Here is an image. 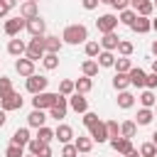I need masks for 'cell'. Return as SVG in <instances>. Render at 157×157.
<instances>
[{
	"instance_id": "obj_63",
	"label": "cell",
	"mask_w": 157,
	"mask_h": 157,
	"mask_svg": "<svg viewBox=\"0 0 157 157\" xmlns=\"http://www.w3.org/2000/svg\"><path fill=\"white\" fill-rule=\"evenodd\" d=\"M83 157H86V155H83Z\"/></svg>"
},
{
	"instance_id": "obj_61",
	"label": "cell",
	"mask_w": 157,
	"mask_h": 157,
	"mask_svg": "<svg viewBox=\"0 0 157 157\" xmlns=\"http://www.w3.org/2000/svg\"><path fill=\"white\" fill-rule=\"evenodd\" d=\"M152 5H155V7H157V0H155V2H152Z\"/></svg>"
},
{
	"instance_id": "obj_59",
	"label": "cell",
	"mask_w": 157,
	"mask_h": 157,
	"mask_svg": "<svg viewBox=\"0 0 157 157\" xmlns=\"http://www.w3.org/2000/svg\"><path fill=\"white\" fill-rule=\"evenodd\" d=\"M98 2H105V5H110V2H113V0H98Z\"/></svg>"
},
{
	"instance_id": "obj_42",
	"label": "cell",
	"mask_w": 157,
	"mask_h": 157,
	"mask_svg": "<svg viewBox=\"0 0 157 157\" xmlns=\"http://www.w3.org/2000/svg\"><path fill=\"white\" fill-rule=\"evenodd\" d=\"M7 93H12V81L7 76H0V98H5Z\"/></svg>"
},
{
	"instance_id": "obj_39",
	"label": "cell",
	"mask_w": 157,
	"mask_h": 157,
	"mask_svg": "<svg viewBox=\"0 0 157 157\" xmlns=\"http://www.w3.org/2000/svg\"><path fill=\"white\" fill-rule=\"evenodd\" d=\"M44 145H49V142H42L39 137H32V140L27 142V147H29V155H34V157H37V155L42 152V147H44Z\"/></svg>"
},
{
	"instance_id": "obj_10",
	"label": "cell",
	"mask_w": 157,
	"mask_h": 157,
	"mask_svg": "<svg viewBox=\"0 0 157 157\" xmlns=\"http://www.w3.org/2000/svg\"><path fill=\"white\" fill-rule=\"evenodd\" d=\"M110 147H113L118 155H128V152H132V150H135V147H132V140H130V137H123V135L110 137Z\"/></svg>"
},
{
	"instance_id": "obj_27",
	"label": "cell",
	"mask_w": 157,
	"mask_h": 157,
	"mask_svg": "<svg viewBox=\"0 0 157 157\" xmlns=\"http://www.w3.org/2000/svg\"><path fill=\"white\" fill-rule=\"evenodd\" d=\"M81 71H83V76H88V78L98 76V61H93V59H86V61L81 64Z\"/></svg>"
},
{
	"instance_id": "obj_30",
	"label": "cell",
	"mask_w": 157,
	"mask_h": 157,
	"mask_svg": "<svg viewBox=\"0 0 157 157\" xmlns=\"http://www.w3.org/2000/svg\"><path fill=\"white\" fill-rule=\"evenodd\" d=\"M152 118H155V113H152L150 108H142V110H137L135 125H150V123H152Z\"/></svg>"
},
{
	"instance_id": "obj_51",
	"label": "cell",
	"mask_w": 157,
	"mask_h": 157,
	"mask_svg": "<svg viewBox=\"0 0 157 157\" xmlns=\"http://www.w3.org/2000/svg\"><path fill=\"white\" fill-rule=\"evenodd\" d=\"M37 157H52V147H49V145H44V147H42V152H39Z\"/></svg>"
},
{
	"instance_id": "obj_33",
	"label": "cell",
	"mask_w": 157,
	"mask_h": 157,
	"mask_svg": "<svg viewBox=\"0 0 157 157\" xmlns=\"http://www.w3.org/2000/svg\"><path fill=\"white\" fill-rule=\"evenodd\" d=\"M135 130H137V125H135V120H125V123H120V135L123 137H135Z\"/></svg>"
},
{
	"instance_id": "obj_2",
	"label": "cell",
	"mask_w": 157,
	"mask_h": 157,
	"mask_svg": "<svg viewBox=\"0 0 157 157\" xmlns=\"http://www.w3.org/2000/svg\"><path fill=\"white\" fill-rule=\"evenodd\" d=\"M66 105H69V96L56 93V101H54V105L49 108V118H54V120L66 118Z\"/></svg>"
},
{
	"instance_id": "obj_20",
	"label": "cell",
	"mask_w": 157,
	"mask_h": 157,
	"mask_svg": "<svg viewBox=\"0 0 157 157\" xmlns=\"http://www.w3.org/2000/svg\"><path fill=\"white\" fill-rule=\"evenodd\" d=\"M47 123V115H44V110H39V108H34L29 115H27V125L29 128H42Z\"/></svg>"
},
{
	"instance_id": "obj_47",
	"label": "cell",
	"mask_w": 157,
	"mask_h": 157,
	"mask_svg": "<svg viewBox=\"0 0 157 157\" xmlns=\"http://www.w3.org/2000/svg\"><path fill=\"white\" fill-rule=\"evenodd\" d=\"M145 88H157V74H147L145 76Z\"/></svg>"
},
{
	"instance_id": "obj_49",
	"label": "cell",
	"mask_w": 157,
	"mask_h": 157,
	"mask_svg": "<svg viewBox=\"0 0 157 157\" xmlns=\"http://www.w3.org/2000/svg\"><path fill=\"white\" fill-rule=\"evenodd\" d=\"M81 5H83V10H96L98 0H81Z\"/></svg>"
},
{
	"instance_id": "obj_5",
	"label": "cell",
	"mask_w": 157,
	"mask_h": 157,
	"mask_svg": "<svg viewBox=\"0 0 157 157\" xmlns=\"http://www.w3.org/2000/svg\"><path fill=\"white\" fill-rule=\"evenodd\" d=\"M25 54H27V59H32V61L42 59V56H44V42H42V37H32Z\"/></svg>"
},
{
	"instance_id": "obj_44",
	"label": "cell",
	"mask_w": 157,
	"mask_h": 157,
	"mask_svg": "<svg viewBox=\"0 0 157 157\" xmlns=\"http://www.w3.org/2000/svg\"><path fill=\"white\" fill-rule=\"evenodd\" d=\"M105 128H108V137H118V135H120V125H118L115 120H108Z\"/></svg>"
},
{
	"instance_id": "obj_46",
	"label": "cell",
	"mask_w": 157,
	"mask_h": 157,
	"mask_svg": "<svg viewBox=\"0 0 157 157\" xmlns=\"http://www.w3.org/2000/svg\"><path fill=\"white\" fill-rule=\"evenodd\" d=\"M96 120H98V115H96V113H91V110H86V113H83V125H86V128H91Z\"/></svg>"
},
{
	"instance_id": "obj_50",
	"label": "cell",
	"mask_w": 157,
	"mask_h": 157,
	"mask_svg": "<svg viewBox=\"0 0 157 157\" xmlns=\"http://www.w3.org/2000/svg\"><path fill=\"white\" fill-rule=\"evenodd\" d=\"M0 5H2V7L7 10V12H10V10H12L15 5H17V0H0Z\"/></svg>"
},
{
	"instance_id": "obj_12",
	"label": "cell",
	"mask_w": 157,
	"mask_h": 157,
	"mask_svg": "<svg viewBox=\"0 0 157 157\" xmlns=\"http://www.w3.org/2000/svg\"><path fill=\"white\" fill-rule=\"evenodd\" d=\"M69 105H71V110H76V113H86L88 110V101L83 98V93H71L69 96Z\"/></svg>"
},
{
	"instance_id": "obj_25",
	"label": "cell",
	"mask_w": 157,
	"mask_h": 157,
	"mask_svg": "<svg viewBox=\"0 0 157 157\" xmlns=\"http://www.w3.org/2000/svg\"><path fill=\"white\" fill-rule=\"evenodd\" d=\"M42 42H44V52H52V54L61 52V39L59 37H42Z\"/></svg>"
},
{
	"instance_id": "obj_8",
	"label": "cell",
	"mask_w": 157,
	"mask_h": 157,
	"mask_svg": "<svg viewBox=\"0 0 157 157\" xmlns=\"http://www.w3.org/2000/svg\"><path fill=\"white\" fill-rule=\"evenodd\" d=\"M88 132H91L88 137H91L93 142H98V145L108 140V128H105V123H103V120H96V123L88 128Z\"/></svg>"
},
{
	"instance_id": "obj_55",
	"label": "cell",
	"mask_w": 157,
	"mask_h": 157,
	"mask_svg": "<svg viewBox=\"0 0 157 157\" xmlns=\"http://www.w3.org/2000/svg\"><path fill=\"white\" fill-rule=\"evenodd\" d=\"M152 74H157V59H152Z\"/></svg>"
},
{
	"instance_id": "obj_35",
	"label": "cell",
	"mask_w": 157,
	"mask_h": 157,
	"mask_svg": "<svg viewBox=\"0 0 157 157\" xmlns=\"http://www.w3.org/2000/svg\"><path fill=\"white\" fill-rule=\"evenodd\" d=\"M137 152H140V157H157V145L155 142H142Z\"/></svg>"
},
{
	"instance_id": "obj_52",
	"label": "cell",
	"mask_w": 157,
	"mask_h": 157,
	"mask_svg": "<svg viewBox=\"0 0 157 157\" xmlns=\"http://www.w3.org/2000/svg\"><path fill=\"white\" fill-rule=\"evenodd\" d=\"M5 123H7V110H2V108H0V128H2Z\"/></svg>"
},
{
	"instance_id": "obj_7",
	"label": "cell",
	"mask_w": 157,
	"mask_h": 157,
	"mask_svg": "<svg viewBox=\"0 0 157 157\" xmlns=\"http://www.w3.org/2000/svg\"><path fill=\"white\" fill-rule=\"evenodd\" d=\"M47 86H49L47 76H37V74L27 76V91L29 93H42V91H47Z\"/></svg>"
},
{
	"instance_id": "obj_26",
	"label": "cell",
	"mask_w": 157,
	"mask_h": 157,
	"mask_svg": "<svg viewBox=\"0 0 157 157\" xmlns=\"http://www.w3.org/2000/svg\"><path fill=\"white\" fill-rule=\"evenodd\" d=\"M39 61H42V66H44L47 71H54V69L59 66V54H52V52H44V56H42Z\"/></svg>"
},
{
	"instance_id": "obj_62",
	"label": "cell",
	"mask_w": 157,
	"mask_h": 157,
	"mask_svg": "<svg viewBox=\"0 0 157 157\" xmlns=\"http://www.w3.org/2000/svg\"><path fill=\"white\" fill-rule=\"evenodd\" d=\"M155 108H157V101H155Z\"/></svg>"
},
{
	"instance_id": "obj_45",
	"label": "cell",
	"mask_w": 157,
	"mask_h": 157,
	"mask_svg": "<svg viewBox=\"0 0 157 157\" xmlns=\"http://www.w3.org/2000/svg\"><path fill=\"white\" fill-rule=\"evenodd\" d=\"M76 155H78L76 145H74V142H66V145H64V150H61V157H76Z\"/></svg>"
},
{
	"instance_id": "obj_24",
	"label": "cell",
	"mask_w": 157,
	"mask_h": 157,
	"mask_svg": "<svg viewBox=\"0 0 157 157\" xmlns=\"http://www.w3.org/2000/svg\"><path fill=\"white\" fill-rule=\"evenodd\" d=\"M132 105H135V96H132L130 91H118V108L128 110V108H132Z\"/></svg>"
},
{
	"instance_id": "obj_34",
	"label": "cell",
	"mask_w": 157,
	"mask_h": 157,
	"mask_svg": "<svg viewBox=\"0 0 157 157\" xmlns=\"http://www.w3.org/2000/svg\"><path fill=\"white\" fill-rule=\"evenodd\" d=\"M115 64V56H113V52H105V49H101V54H98V66H113Z\"/></svg>"
},
{
	"instance_id": "obj_57",
	"label": "cell",
	"mask_w": 157,
	"mask_h": 157,
	"mask_svg": "<svg viewBox=\"0 0 157 157\" xmlns=\"http://www.w3.org/2000/svg\"><path fill=\"white\" fill-rule=\"evenodd\" d=\"M152 29H155V32H157V17H155V20H152Z\"/></svg>"
},
{
	"instance_id": "obj_22",
	"label": "cell",
	"mask_w": 157,
	"mask_h": 157,
	"mask_svg": "<svg viewBox=\"0 0 157 157\" xmlns=\"http://www.w3.org/2000/svg\"><path fill=\"white\" fill-rule=\"evenodd\" d=\"M29 140H32V137H29V130H27V128H17V130L12 132V137H10L12 145H22V147H25Z\"/></svg>"
},
{
	"instance_id": "obj_37",
	"label": "cell",
	"mask_w": 157,
	"mask_h": 157,
	"mask_svg": "<svg viewBox=\"0 0 157 157\" xmlns=\"http://www.w3.org/2000/svg\"><path fill=\"white\" fill-rule=\"evenodd\" d=\"M115 49H118V54H120V56H130L135 47H132V42H128V39H120Z\"/></svg>"
},
{
	"instance_id": "obj_17",
	"label": "cell",
	"mask_w": 157,
	"mask_h": 157,
	"mask_svg": "<svg viewBox=\"0 0 157 157\" xmlns=\"http://www.w3.org/2000/svg\"><path fill=\"white\" fill-rule=\"evenodd\" d=\"M15 71H17L20 76H32V74H34V61L27 59V56H25V59H17V61H15Z\"/></svg>"
},
{
	"instance_id": "obj_4",
	"label": "cell",
	"mask_w": 157,
	"mask_h": 157,
	"mask_svg": "<svg viewBox=\"0 0 157 157\" xmlns=\"http://www.w3.org/2000/svg\"><path fill=\"white\" fill-rule=\"evenodd\" d=\"M96 27H98L101 34H105V32H115V27H118V17L110 15V12H105V15H101V17L96 20Z\"/></svg>"
},
{
	"instance_id": "obj_60",
	"label": "cell",
	"mask_w": 157,
	"mask_h": 157,
	"mask_svg": "<svg viewBox=\"0 0 157 157\" xmlns=\"http://www.w3.org/2000/svg\"><path fill=\"white\" fill-rule=\"evenodd\" d=\"M25 157H34V155H25Z\"/></svg>"
},
{
	"instance_id": "obj_43",
	"label": "cell",
	"mask_w": 157,
	"mask_h": 157,
	"mask_svg": "<svg viewBox=\"0 0 157 157\" xmlns=\"http://www.w3.org/2000/svg\"><path fill=\"white\" fill-rule=\"evenodd\" d=\"M59 93H61V96H71V93H74V81L64 78V81L59 83Z\"/></svg>"
},
{
	"instance_id": "obj_16",
	"label": "cell",
	"mask_w": 157,
	"mask_h": 157,
	"mask_svg": "<svg viewBox=\"0 0 157 157\" xmlns=\"http://www.w3.org/2000/svg\"><path fill=\"white\" fill-rule=\"evenodd\" d=\"M130 7H132L137 15H145V17H150V15H152V10H155L152 0H130Z\"/></svg>"
},
{
	"instance_id": "obj_41",
	"label": "cell",
	"mask_w": 157,
	"mask_h": 157,
	"mask_svg": "<svg viewBox=\"0 0 157 157\" xmlns=\"http://www.w3.org/2000/svg\"><path fill=\"white\" fill-rule=\"evenodd\" d=\"M5 157H25V147L22 145H7V150H5Z\"/></svg>"
},
{
	"instance_id": "obj_53",
	"label": "cell",
	"mask_w": 157,
	"mask_h": 157,
	"mask_svg": "<svg viewBox=\"0 0 157 157\" xmlns=\"http://www.w3.org/2000/svg\"><path fill=\"white\" fill-rule=\"evenodd\" d=\"M123 157H140V152H137V150H132V152H128V155H123Z\"/></svg>"
},
{
	"instance_id": "obj_21",
	"label": "cell",
	"mask_w": 157,
	"mask_h": 157,
	"mask_svg": "<svg viewBox=\"0 0 157 157\" xmlns=\"http://www.w3.org/2000/svg\"><path fill=\"white\" fill-rule=\"evenodd\" d=\"M25 52H27V44H25L22 39H10V42H7V54H12V56L20 59Z\"/></svg>"
},
{
	"instance_id": "obj_18",
	"label": "cell",
	"mask_w": 157,
	"mask_h": 157,
	"mask_svg": "<svg viewBox=\"0 0 157 157\" xmlns=\"http://www.w3.org/2000/svg\"><path fill=\"white\" fill-rule=\"evenodd\" d=\"M145 71L140 69V66H132L130 71H128V78H130V86H137V88H142L145 86Z\"/></svg>"
},
{
	"instance_id": "obj_38",
	"label": "cell",
	"mask_w": 157,
	"mask_h": 157,
	"mask_svg": "<svg viewBox=\"0 0 157 157\" xmlns=\"http://www.w3.org/2000/svg\"><path fill=\"white\" fill-rule=\"evenodd\" d=\"M113 66H115V71H123V74H128V71L132 69V61H130L128 56H120V59H115V64H113Z\"/></svg>"
},
{
	"instance_id": "obj_1",
	"label": "cell",
	"mask_w": 157,
	"mask_h": 157,
	"mask_svg": "<svg viewBox=\"0 0 157 157\" xmlns=\"http://www.w3.org/2000/svg\"><path fill=\"white\" fill-rule=\"evenodd\" d=\"M86 39H88L86 25H69L61 34V42H66V44H83Z\"/></svg>"
},
{
	"instance_id": "obj_32",
	"label": "cell",
	"mask_w": 157,
	"mask_h": 157,
	"mask_svg": "<svg viewBox=\"0 0 157 157\" xmlns=\"http://www.w3.org/2000/svg\"><path fill=\"white\" fill-rule=\"evenodd\" d=\"M135 17H137V12L132 10V7H125V10H120V17H118V22H123V25H132L135 22Z\"/></svg>"
},
{
	"instance_id": "obj_54",
	"label": "cell",
	"mask_w": 157,
	"mask_h": 157,
	"mask_svg": "<svg viewBox=\"0 0 157 157\" xmlns=\"http://www.w3.org/2000/svg\"><path fill=\"white\" fill-rule=\"evenodd\" d=\"M5 15H7V10H5V7H2V5H0V20H2V17H5Z\"/></svg>"
},
{
	"instance_id": "obj_40",
	"label": "cell",
	"mask_w": 157,
	"mask_h": 157,
	"mask_svg": "<svg viewBox=\"0 0 157 157\" xmlns=\"http://www.w3.org/2000/svg\"><path fill=\"white\" fill-rule=\"evenodd\" d=\"M37 137H39L42 142H52V140H54V130H49L47 125H42V128H37Z\"/></svg>"
},
{
	"instance_id": "obj_29",
	"label": "cell",
	"mask_w": 157,
	"mask_h": 157,
	"mask_svg": "<svg viewBox=\"0 0 157 157\" xmlns=\"http://www.w3.org/2000/svg\"><path fill=\"white\" fill-rule=\"evenodd\" d=\"M155 101H157V96L152 93V88H145V91L140 93V105H142V108H152Z\"/></svg>"
},
{
	"instance_id": "obj_56",
	"label": "cell",
	"mask_w": 157,
	"mask_h": 157,
	"mask_svg": "<svg viewBox=\"0 0 157 157\" xmlns=\"http://www.w3.org/2000/svg\"><path fill=\"white\" fill-rule=\"evenodd\" d=\"M152 54H155V56H157V39H155V42H152Z\"/></svg>"
},
{
	"instance_id": "obj_15",
	"label": "cell",
	"mask_w": 157,
	"mask_h": 157,
	"mask_svg": "<svg viewBox=\"0 0 157 157\" xmlns=\"http://www.w3.org/2000/svg\"><path fill=\"white\" fill-rule=\"evenodd\" d=\"M130 29H135L137 34H147V32L152 29V20H150V17H145V15H137V17H135V22L130 25Z\"/></svg>"
},
{
	"instance_id": "obj_6",
	"label": "cell",
	"mask_w": 157,
	"mask_h": 157,
	"mask_svg": "<svg viewBox=\"0 0 157 157\" xmlns=\"http://www.w3.org/2000/svg\"><path fill=\"white\" fill-rule=\"evenodd\" d=\"M25 29L32 34V37H44L47 32V22L42 17H32V20H25Z\"/></svg>"
},
{
	"instance_id": "obj_36",
	"label": "cell",
	"mask_w": 157,
	"mask_h": 157,
	"mask_svg": "<svg viewBox=\"0 0 157 157\" xmlns=\"http://www.w3.org/2000/svg\"><path fill=\"white\" fill-rule=\"evenodd\" d=\"M83 52H86V56H88V59H96V56L101 54V44H98V42H86Z\"/></svg>"
},
{
	"instance_id": "obj_13",
	"label": "cell",
	"mask_w": 157,
	"mask_h": 157,
	"mask_svg": "<svg viewBox=\"0 0 157 157\" xmlns=\"http://www.w3.org/2000/svg\"><path fill=\"white\" fill-rule=\"evenodd\" d=\"M54 137H56L59 142H64V145H66V142H71V140H74V128H71V125H66V123H59V125H56V130H54Z\"/></svg>"
},
{
	"instance_id": "obj_14",
	"label": "cell",
	"mask_w": 157,
	"mask_h": 157,
	"mask_svg": "<svg viewBox=\"0 0 157 157\" xmlns=\"http://www.w3.org/2000/svg\"><path fill=\"white\" fill-rule=\"evenodd\" d=\"M20 17H25V20L39 17V10H37V0H25V2L20 5Z\"/></svg>"
},
{
	"instance_id": "obj_48",
	"label": "cell",
	"mask_w": 157,
	"mask_h": 157,
	"mask_svg": "<svg viewBox=\"0 0 157 157\" xmlns=\"http://www.w3.org/2000/svg\"><path fill=\"white\" fill-rule=\"evenodd\" d=\"M110 7L113 10H125V7H130V0H113Z\"/></svg>"
},
{
	"instance_id": "obj_19",
	"label": "cell",
	"mask_w": 157,
	"mask_h": 157,
	"mask_svg": "<svg viewBox=\"0 0 157 157\" xmlns=\"http://www.w3.org/2000/svg\"><path fill=\"white\" fill-rule=\"evenodd\" d=\"M118 42H120V37H118L115 32H105V34H103V39H101L98 44H101V49H105V52H113V49L118 47Z\"/></svg>"
},
{
	"instance_id": "obj_58",
	"label": "cell",
	"mask_w": 157,
	"mask_h": 157,
	"mask_svg": "<svg viewBox=\"0 0 157 157\" xmlns=\"http://www.w3.org/2000/svg\"><path fill=\"white\" fill-rule=\"evenodd\" d=\"M152 142H155V145H157V130H155V132H152Z\"/></svg>"
},
{
	"instance_id": "obj_9",
	"label": "cell",
	"mask_w": 157,
	"mask_h": 157,
	"mask_svg": "<svg viewBox=\"0 0 157 157\" xmlns=\"http://www.w3.org/2000/svg\"><path fill=\"white\" fill-rule=\"evenodd\" d=\"M0 108H2V110H7V113H10V110H20V108H22V96H20V93H15V91H12V93H7L5 98H0Z\"/></svg>"
},
{
	"instance_id": "obj_3",
	"label": "cell",
	"mask_w": 157,
	"mask_h": 157,
	"mask_svg": "<svg viewBox=\"0 0 157 157\" xmlns=\"http://www.w3.org/2000/svg\"><path fill=\"white\" fill-rule=\"evenodd\" d=\"M54 101H56V93L42 91V93H34V98H32V105H34V108H39V110H49V108L54 105Z\"/></svg>"
},
{
	"instance_id": "obj_23",
	"label": "cell",
	"mask_w": 157,
	"mask_h": 157,
	"mask_svg": "<svg viewBox=\"0 0 157 157\" xmlns=\"http://www.w3.org/2000/svg\"><path fill=\"white\" fill-rule=\"evenodd\" d=\"M91 88H93V78H88V76H81V78L74 81V91H76V93H83V96H86Z\"/></svg>"
},
{
	"instance_id": "obj_11",
	"label": "cell",
	"mask_w": 157,
	"mask_h": 157,
	"mask_svg": "<svg viewBox=\"0 0 157 157\" xmlns=\"http://www.w3.org/2000/svg\"><path fill=\"white\" fill-rule=\"evenodd\" d=\"M22 29H25V17H12V20L5 22V34L7 37H17Z\"/></svg>"
},
{
	"instance_id": "obj_31",
	"label": "cell",
	"mask_w": 157,
	"mask_h": 157,
	"mask_svg": "<svg viewBox=\"0 0 157 157\" xmlns=\"http://www.w3.org/2000/svg\"><path fill=\"white\" fill-rule=\"evenodd\" d=\"M74 145H76V150H78L81 155H88L91 147H93V140H91V137H76Z\"/></svg>"
},
{
	"instance_id": "obj_28",
	"label": "cell",
	"mask_w": 157,
	"mask_h": 157,
	"mask_svg": "<svg viewBox=\"0 0 157 157\" xmlns=\"http://www.w3.org/2000/svg\"><path fill=\"white\" fill-rule=\"evenodd\" d=\"M113 86H115V91H125V88L130 86V78H128V74H123V71H115V76H113Z\"/></svg>"
}]
</instances>
